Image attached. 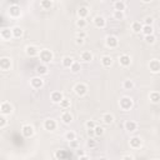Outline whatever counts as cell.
I'll use <instances>...</instances> for the list:
<instances>
[{"label":"cell","mask_w":160,"mask_h":160,"mask_svg":"<svg viewBox=\"0 0 160 160\" xmlns=\"http://www.w3.org/2000/svg\"><path fill=\"white\" fill-rule=\"evenodd\" d=\"M39 58H40V60H41V64L48 65L49 62L52 61L54 54H52V51L49 50V49H42V50L39 51Z\"/></svg>","instance_id":"cell-1"},{"label":"cell","mask_w":160,"mask_h":160,"mask_svg":"<svg viewBox=\"0 0 160 160\" xmlns=\"http://www.w3.org/2000/svg\"><path fill=\"white\" fill-rule=\"evenodd\" d=\"M132 105H134V101H132V99L129 98V96H122V98L119 100V106H120V109H122V110H125V111L130 110V109L132 108Z\"/></svg>","instance_id":"cell-2"},{"label":"cell","mask_w":160,"mask_h":160,"mask_svg":"<svg viewBox=\"0 0 160 160\" xmlns=\"http://www.w3.org/2000/svg\"><path fill=\"white\" fill-rule=\"evenodd\" d=\"M105 45L108 48H110V49H115L119 45V39L115 35H108L105 38Z\"/></svg>","instance_id":"cell-3"},{"label":"cell","mask_w":160,"mask_h":160,"mask_svg":"<svg viewBox=\"0 0 160 160\" xmlns=\"http://www.w3.org/2000/svg\"><path fill=\"white\" fill-rule=\"evenodd\" d=\"M74 91L78 96H84L86 92H88V85L84 84V82H78L75 86H74Z\"/></svg>","instance_id":"cell-4"},{"label":"cell","mask_w":160,"mask_h":160,"mask_svg":"<svg viewBox=\"0 0 160 160\" xmlns=\"http://www.w3.org/2000/svg\"><path fill=\"white\" fill-rule=\"evenodd\" d=\"M30 85L32 89H41L44 86V80L41 79V76H34L30 79Z\"/></svg>","instance_id":"cell-5"},{"label":"cell","mask_w":160,"mask_h":160,"mask_svg":"<svg viewBox=\"0 0 160 160\" xmlns=\"http://www.w3.org/2000/svg\"><path fill=\"white\" fill-rule=\"evenodd\" d=\"M34 132H35V130H34L32 125H30V124L22 125V128H21V134H22V136H25V138H31V136L34 135Z\"/></svg>","instance_id":"cell-6"},{"label":"cell","mask_w":160,"mask_h":160,"mask_svg":"<svg viewBox=\"0 0 160 160\" xmlns=\"http://www.w3.org/2000/svg\"><path fill=\"white\" fill-rule=\"evenodd\" d=\"M0 112H1L2 115H9V114H11V112H12V105H11L10 102H8V101L1 102V104H0Z\"/></svg>","instance_id":"cell-7"},{"label":"cell","mask_w":160,"mask_h":160,"mask_svg":"<svg viewBox=\"0 0 160 160\" xmlns=\"http://www.w3.org/2000/svg\"><path fill=\"white\" fill-rule=\"evenodd\" d=\"M10 68H11V59L6 58V56L0 58V69L4 71H8V70H10Z\"/></svg>","instance_id":"cell-8"},{"label":"cell","mask_w":160,"mask_h":160,"mask_svg":"<svg viewBox=\"0 0 160 160\" xmlns=\"http://www.w3.org/2000/svg\"><path fill=\"white\" fill-rule=\"evenodd\" d=\"M92 21H94V25H95L96 28H99V29H102V28H105V25H106V19H105L104 16H101V15H96Z\"/></svg>","instance_id":"cell-9"},{"label":"cell","mask_w":160,"mask_h":160,"mask_svg":"<svg viewBox=\"0 0 160 160\" xmlns=\"http://www.w3.org/2000/svg\"><path fill=\"white\" fill-rule=\"evenodd\" d=\"M56 126H58V124L54 119H46L44 121V129L48 131H54L56 129Z\"/></svg>","instance_id":"cell-10"},{"label":"cell","mask_w":160,"mask_h":160,"mask_svg":"<svg viewBox=\"0 0 160 160\" xmlns=\"http://www.w3.org/2000/svg\"><path fill=\"white\" fill-rule=\"evenodd\" d=\"M9 14H10V16H12V18H19L20 14H21V9H20V6L16 5V4L10 5V8H9Z\"/></svg>","instance_id":"cell-11"},{"label":"cell","mask_w":160,"mask_h":160,"mask_svg":"<svg viewBox=\"0 0 160 160\" xmlns=\"http://www.w3.org/2000/svg\"><path fill=\"white\" fill-rule=\"evenodd\" d=\"M39 49L36 48V46H34V45H28L26 48H25V54L28 55V56H30V58H34V56H36V55H39Z\"/></svg>","instance_id":"cell-12"},{"label":"cell","mask_w":160,"mask_h":160,"mask_svg":"<svg viewBox=\"0 0 160 160\" xmlns=\"http://www.w3.org/2000/svg\"><path fill=\"white\" fill-rule=\"evenodd\" d=\"M149 69H150V71L154 72V74L159 72V71H160V61H159L158 59L150 60V62H149Z\"/></svg>","instance_id":"cell-13"},{"label":"cell","mask_w":160,"mask_h":160,"mask_svg":"<svg viewBox=\"0 0 160 160\" xmlns=\"http://www.w3.org/2000/svg\"><path fill=\"white\" fill-rule=\"evenodd\" d=\"M119 64H120L121 66L126 68V66H129V65L131 64V58H130L128 54H122V55L119 56Z\"/></svg>","instance_id":"cell-14"},{"label":"cell","mask_w":160,"mask_h":160,"mask_svg":"<svg viewBox=\"0 0 160 160\" xmlns=\"http://www.w3.org/2000/svg\"><path fill=\"white\" fill-rule=\"evenodd\" d=\"M50 99H51V101H52L54 104H59V102L64 99V95H62L61 91H52V92L50 94Z\"/></svg>","instance_id":"cell-15"},{"label":"cell","mask_w":160,"mask_h":160,"mask_svg":"<svg viewBox=\"0 0 160 160\" xmlns=\"http://www.w3.org/2000/svg\"><path fill=\"white\" fill-rule=\"evenodd\" d=\"M80 59H81V61H84V62H90V61L94 59V55H92L91 51L84 50V51L80 54Z\"/></svg>","instance_id":"cell-16"},{"label":"cell","mask_w":160,"mask_h":160,"mask_svg":"<svg viewBox=\"0 0 160 160\" xmlns=\"http://www.w3.org/2000/svg\"><path fill=\"white\" fill-rule=\"evenodd\" d=\"M124 126H125V130H128L129 132H132V131H135L138 129V124L134 120H126Z\"/></svg>","instance_id":"cell-17"},{"label":"cell","mask_w":160,"mask_h":160,"mask_svg":"<svg viewBox=\"0 0 160 160\" xmlns=\"http://www.w3.org/2000/svg\"><path fill=\"white\" fill-rule=\"evenodd\" d=\"M129 144H130V146H131L132 149H138V148L141 146L142 141H141V139H140L139 136H132V138H130Z\"/></svg>","instance_id":"cell-18"},{"label":"cell","mask_w":160,"mask_h":160,"mask_svg":"<svg viewBox=\"0 0 160 160\" xmlns=\"http://www.w3.org/2000/svg\"><path fill=\"white\" fill-rule=\"evenodd\" d=\"M100 62H101V65L104 68H110L112 65V58L109 56V55H104V56H101Z\"/></svg>","instance_id":"cell-19"},{"label":"cell","mask_w":160,"mask_h":160,"mask_svg":"<svg viewBox=\"0 0 160 160\" xmlns=\"http://www.w3.org/2000/svg\"><path fill=\"white\" fill-rule=\"evenodd\" d=\"M72 120H74V116H72V114L70 111H64L61 114V121L64 124H70Z\"/></svg>","instance_id":"cell-20"},{"label":"cell","mask_w":160,"mask_h":160,"mask_svg":"<svg viewBox=\"0 0 160 160\" xmlns=\"http://www.w3.org/2000/svg\"><path fill=\"white\" fill-rule=\"evenodd\" d=\"M0 38L4 39V40H10L12 38V32H11V29L9 28H5L0 31Z\"/></svg>","instance_id":"cell-21"},{"label":"cell","mask_w":160,"mask_h":160,"mask_svg":"<svg viewBox=\"0 0 160 160\" xmlns=\"http://www.w3.org/2000/svg\"><path fill=\"white\" fill-rule=\"evenodd\" d=\"M101 121L105 124V125H110L112 121H114V115L110 114V112H105L101 115Z\"/></svg>","instance_id":"cell-22"},{"label":"cell","mask_w":160,"mask_h":160,"mask_svg":"<svg viewBox=\"0 0 160 160\" xmlns=\"http://www.w3.org/2000/svg\"><path fill=\"white\" fill-rule=\"evenodd\" d=\"M36 72H38L39 76H41V75H46V74L49 72L48 65H45V64H39V65L36 66Z\"/></svg>","instance_id":"cell-23"},{"label":"cell","mask_w":160,"mask_h":160,"mask_svg":"<svg viewBox=\"0 0 160 160\" xmlns=\"http://www.w3.org/2000/svg\"><path fill=\"white\" fill-rule=\"evenodd\" d=\"M126 8V4L122 0H116L114 1V10L115 11H124Z\"/></svg>","instance_id":"cell-24"},{"label":"cell","mask_w":160,"mask_h":160,"mask_svg":"<svg viewBox=\"0 0 160 160\" xmlns=\"http://www.w3.org/2000/svg\"><path fill=\"white\" fill-rule=\"evenodd\" d=\"M141 32L144 34V36L152 35V34H154V28H152V25H142V28H141Z\"/></svg>","instance_id":"cell-25"},{"label":"cell","mask_w":160,"mask_h":160,"mask_svg":"<svg viewBox=\"0 0 160 160\" xmlns=\"http://www.w3.org/2000/svg\"><path fill=\"white\" fill-rule=\"evenodd\" d=\"M89 14V9L86 6H80L79 10H78V15H79V19H85Z\"/></svg>","instance_id":"cell-26"},{"label":"cell","mask_w":160,"mask_h":160,"mask_svg":"<svg viewBox=\"0 0 160 160\" xmlns=\"http://www.w3.org/2000/svg\"><path fill=\"white\" fill-rule=\"evenodd\" d=\"M11 32H12V38H21L24 34V30L20 26H14L11 29Z\"/></svg>","instance_id":"cell-27"},{"label":"cell","mask_w":160,"mask_h":160,"mask_svg":"<svg viewBox=\"0 0 160 160\" xmlns=\"http://www.w3.org/2000/svg\"><path fill=\"white\" fill-rule=\"evenodd\" d=\"M72 62H74V59L71 56H64L61 59V64H62L64 68H70L72 65Z\"/></svg>","instance_id":"cell-28"},{"label":"cell","mask_w":160,"mask_h":160,"mask_svg":"<svg viewBox=\"0 0 160 160\" xmlns=\"http://www.w3.org/2000/svg\"><path fill=\"white\" fill-rule=\"evenodd\" d=\"M149 99H150V101H151V102L158 104V102L160 101V94H159L158 91H151V92H150V95H149Z\"/></svg>","instance_id":"cell-29"},{"label":"cell","mask_w":160,"mask_h":160,"mask_svg":"<svg viewBox=\"0 0 160 160\" xmlns=\"http://www.w3.org/2000/svg\"><path fill=\"white\" fill-rule=\"evenodd\" d=\"M65 140L66 141H72V140H76V132L75 131H72V130H69V131H66L65 132Z\"/></svg>","instance_id":"cell-30"},{"label":"cell","mask_w":160,"mask_h":160,"mask_svg":"<svg viewBox=\"0 0 160 160\" xmlns=\"http://www.w3.org/2000/svg\"><path fill=\"white\" fill-rule=\"evenodd\" d=\"M134 86H135V84H134V81L130 80V79H126V80L122 81V88H124L125 90H131V89H134Z\"/></svg>","instance_id":"cell-31"},{"label":"cell","mask_w":160,"mask_h":160,"mask_svg":"<svg viewBox=\"0 0 160 160\" xmlns=\"http://www.w3.org/2000/svg\"><path fill=\"white\" fill-rule=\"evenodd\" d=\"M141 28H142V22H140V21H134L131 24V30L134 32H140L141 31Z\"/></svg>","instance_id":"cell-32"},{"label":"cell","mask_w":160,"mask_h":160,"mask_svg":"<svg viewBox=\"0 0 160 160\" xmlns=\"http://www.w3.org/2000/svg\"><path fill=\"white\" fill-rule=\"evenodd\" d=\"M69 69L71 70V72L78 74V72L81 70V65H80V62H79V61H74V62H72V65H71Z\"/></svg>","instance_id":"cell-33"},{"label":"cell","mask_w":160,"mask_h":160,"mask_svg":"<svg viewBox=\"0 0 160 160\" xmlns=\"http://www.w3.org/2000/svg\"><path fill=\"white\" fill-rule=\"evenodd\" d=\"M70 104H71V102H70V100H69V99H66V98H64V99L59 102L60 108H61V109H64V110L69 109V108H70Z\"/></svg>","instance_id":"cell-34"},{"label":"cell","mask_w":160,"mask_h":160,"mask_svg":"<svg viewBox=\"0 0 160 160\" xmlns=\"http://www.w3.org/2000/svg\"><path fill=\"white\" fill-rule=\"evenodd\" d=\"M55 156H56V159H59V160H65L66 156H68V154H66L65 150H56Z\"/></svg>","instance_id":"cell-35"},{"label":"cell","mask_w":160,"mask_h":160,"mask_svg":"<svg viewBox=\"0 0 160 160\" xmlns=\"http://www.w3.org/2000/svg\"><path fill=\"white\" fill-rule=\"evenodd\" d=\"M40 6H41L42 9H45V10H49V9L52 6V1H51V0H42V1L40 2Z\"/></svg>","instance_id":"cell-36"},{"label":"cell","mask_w":160,"mask_h":160,"mask_svg":"<svg viewBox=\"0 0 160 160\" xmlns=\"http://www.w3.org/2000/svg\"><path fill=\"white\" fill-rule=\"evenodd\" d=\"M86 146L90 148V149H94V148L98 146V141H96L94 138H89L88 141H86Z\"/></svg>","instance_id":"cell-37"},{"label":"cell","mask_w":160,"mask_h":160,"mask_svg":"<svg viewBox=\"0 0 160 160\" xmlns=\"http://www.w3.org/2000/svg\"><path fill=\"white\" fill-rule=\"evenodd\" d=\"M86 25H88V22H86L85 19H78V20H76V26H78L80 30H81V29H85Z\"/></svg>","instance_id":"cell-38"},{"label":"cell","mask_w":160,"mask_h":160,"mask_svg":"<svg viewBox=\"0 0 160 160\" xmlns=\"http://www.w3.org/2000/svg\"><path fill=\"white\" fill-rule=\"evenodd\" d=\"M112 16H114L115 20H122V19L125 18V14H124V11H115V10H114Z\"/></svg>","instance_id":"cell-39"},{"label":"cell","mask_w":160,"mask_h":160,"mask_svg":"<svg viewBox=\"0 0 160 160\" xmlns=\"http://www.w3.org/2000/svg\"><path fill=\"white\" fill-rule=\"evenodd\" d=\"M94 134H95V136H101V135L104 134V128L96 125V126L94 128Z\"/></svg>","instance_id":"cell-40"},{"label":"cell","mask_w":160,"mask_h":160,"mask_svg":"<svg viewBox=\"0 0 160 160\" xmlns=\"http://www.w3.org/2000/svg\"><path fill=\"white\" fill-rule=\"evenodd\" d=\"M144 39H145V41H146L148 44H154V42H155V40H156V38H155V35H154V34H152V35L144 36Z\"/></svg>","instance_id":"cell-41"},{"label":"cell","mask_w":160,"mask_h":160,"mask_svg":"<svg viewBox=\"0 0 160 160\" xmlns=\"http://www.w3.org/2000/svg\"><path fill=\"white\" fill-rule=\"evenodd\" d=\"M6 124H8V120H6L5 115L0 114V129H1V128H4V126H6Z\"/></svg>","instance_id":"cell-42"},{"label":"cell","mask_w":160,"mask_h":160,"mask_svg":"<svg viewBox=\"0 0 160 160\" xmlns=\"http://www.w3.org/2000/svg\"><path fill=\"white\" fill-rule=\"evenodd\" d=\"M85 126H86V129H94V128L96 126V124H95L92 120H89V121L85 122Z\"/></svg>","instance_id":"cell-43"},{"label":"cell","mask_w":160,"mask_h":160,"mask_svg":"<svg viewBox=\"0 0 160 160\" xmlns=\"http://www.w3.org/2000/svg\"><path fill=\"white\" fill-rule=\"evenodd\" d=\"M152 22H154V19H152L151 16H148V18H145L142 25H152Z\"/></svg>","instance_id":"cell-44"},{"label":"cell","mask_w":160,"mask_h":160,"mask_svg":"<svg viewBox=\"0 0 160 160\" xmlns=\"http://www.w3.org/2000/svg\"><path fill=\"white\" fill-rule=\"evenodd\" d=\"M76 38H80V39H85V38H86V32L80 30V31H78V32H76Z\"/></svg>","instance_id":"cell-45"},{"label":"cell","mask_w":160,"mask_h":160,"mask_svg":"<svg viewBox=\"0 0 160 160\" xmlns=\"http://www.w3.org/2000/svg\"><path fill=\"white\" fill-rule=\"evenodd\" d=\"M69 144H70V148H72V149H78V148H79L78 140H72V141H70Z\"/></svg>","instance_id":"cell-46"},{"label":"cell","mask_w":160,"mask_h":160,"mask_svg":"<svg viewBox=\"0 0 160 160\" xmlns=\"http://www.w3.org/2000/svg\"><path fill=\"white\" fill-rule=\"evenodd\" d=\"M75 42H76L78 45H81V44H84V39H80V38H75Z\"/></svg>","instance_id":"cell-47"},{"label":"cell","mask_w":160,"mask_h":160,"mask_svg":"<svg viewBox=\"0 0 160 160\" xmlns=\"http://www.w3.org/2000/svg\"><path fill=\"white\" fill-rule=\"evenodd\" d=\"M88 135H89V138L95 136V134H94V129H88Z\"/></svg>","instance_id":"cell-48"},{"label":"cell","mask_w":160,"mask_h":160,"mask_svg":"<svg viewBox=\"0 0 160 160\" xmlns=\"http://www.w3.org/2000/svg\"><path fill=\"white\" fill-rule=\"evenodd\" d=\"M121 160H134V158L131 155H125V156H122Z\"/></svg>","instance_id":"cell-49"},{"label":"cell","mask_w":160,"mask_h":160,"mask_svg":"<svg viewBox=\"0 0 160 160\" xmlns=\"http://www.w3.org/2000/svg\"><path fill=\"white\" fill-rule=\"evenodd\" d=\"M79 160H90V159H89V156H88V155H85V154H84V155L79 156Z\"/></svg>","instance_id":"cell-50"},{"label":"cell","mask_w":160,"mask_h":160,"mask_svg":"<svg viewBox=\"0 0 160 160\" xmlns=\"http://www.w3.org/2000/svg\"><path fill=\"white\" fill-rule=\"evenodd\" d=\"M78 155H79V156L84 155V151H81V150H78Z\"/></svg>","instance_id":"cell-51"},{"label":"cell","mask_w":160,"mask_h":160,"mask_svg":"<svg viewBox=\"0 0 160 160\" xmlns=\"http://www.w3.org/2000/svg\"><path fill=\"white\" fill-rule=\"evenodd\" d=\"M99 160H108V159H106V158H100Z\"/></svg>","instance_id":"cell-52"},{"label":"cell","mask_w":160,"mask_h":160,"mask_svg":"<svg viewBox=\"0 0 160 160\" xmlns=\"http://www.w3.org/2000/svg\"><path fill=\"white\" fill-rule=\"evenodd\" d=\"M154 160H155V159H154Z\"/></svg>","instance_id":"cell-53"}]
</instances>
